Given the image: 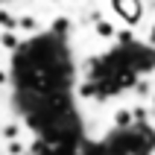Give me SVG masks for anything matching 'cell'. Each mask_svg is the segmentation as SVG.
Returning a JSON list of instances; mask_svg holds the SVG:
<instances>
[{"label": "cell", "mask_w": 155, "mask_h": 155, "mask_svg": "<svg viewBox=\"0 0 155 155\" xmlns=\"http://www.w3.org/2000/svg\"><path fill=\"white\" fill-rule=\"evenodd\" d=\"M111 9H114V15L120 21H126L129 26H135L143 18V3L140 0H111Z\"/></svg>", "instance_id": "6da1fadb"}]
</instances>
